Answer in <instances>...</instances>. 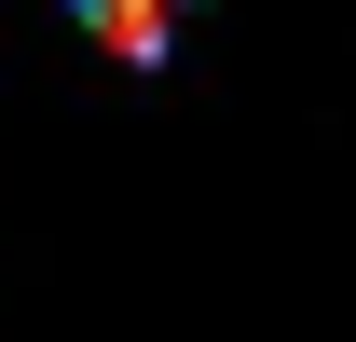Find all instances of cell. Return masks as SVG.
<instances>
[{"mask_svg": "<svg viewBox=\"0 0 356 342\" xmlns=\"http://www.w3.org/2000/svg\"><path fill=\"white\" fill-rule=\"evenodd\" d=\"M69 14H83L96 42L124 55V69H151V55L178 42V28H192V0H69Z\"/></svg>", "mask_w": 356, "mask_h": 342, "instance_id": "cell-1", "label": "cell"}]
</instances>
